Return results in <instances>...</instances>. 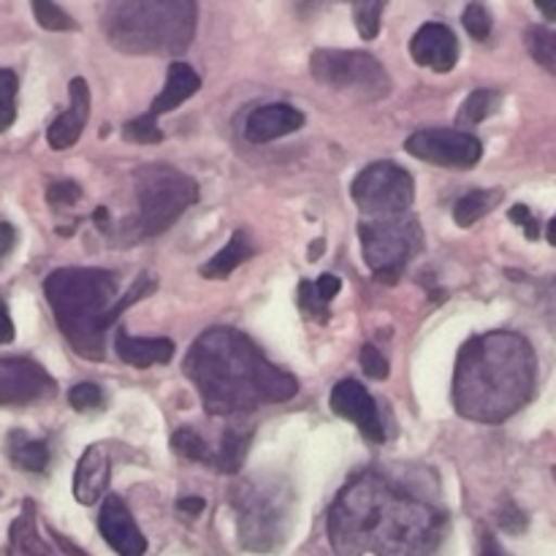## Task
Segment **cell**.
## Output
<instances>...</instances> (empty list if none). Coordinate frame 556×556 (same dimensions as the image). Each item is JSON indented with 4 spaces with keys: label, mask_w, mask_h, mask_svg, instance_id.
Segmentation results:
<instances>
[{
    "label": "cell",
    "mask_w": 556,
    "mask_h": 556,
    "mask_svg": "<svg viewBox=\"0 0 556 556\" xmlns=\"http://www.w3.org/2000/svg\"><path fill=\"white\" fill-rule=\"evenodd\" d=\"M68 402L74 410L90 413V410H101V407L106 405V396H103L101 386L79 383L68 391Z\"/></svg>",
    "instance_id": "d6a6232c"
},
{
    "label": "cell",
    "mask_w": 556,
    "mask_h": 556,
    "mask_svg": "<svg viewBox=\"0 0 556 556\" xmlns=\"http://www.w3.org/2000/svg\"><path fill=\"white\" fill-rule=\"evenodd\" d=\"M185 375L210 416H237L299 394V380L275 367L248 334L228 326L206 329L185 356Z\"/></svg>",
    "instance_id": "7a4b0ae2"
},
{
    "label": "cell",
    "mask_w": 556,
    "mask_h": 556,
    "mask_svg": "<svg viewBox=\"0 0 556 556\" xmlns=\"http://www.w3.org/2000/svg\"><path fill=\"white\" fill-rule=\"evenodd\" d=\"M81 199V188L71 179H63V182H54L49 185L47 190V201L52 206H71Z\"/></svg>",
    "instance_id": "8d00e7d4"
},
{
    "label": "cell",
    "mask_w": 556,
    "mask_h": 556,
    "mask_svg": "<svg viewBox=\"0 0 556 556\" xmlns=\"http://www.w3.org/2000/svg\"><path fill=\"white\" fill-rule=\"evenodd\" d=\"M538 11H541L548 22H556V3H541V0H538Z\"/></svg>",
    "instance_id": "ee69618b"
},
{
    "label": "cell",
    "mask_w": 556,
    "mask_h": 556,
    "mask_svg": "<svg viewBox=\"0 0 556 556\" xmlns=\"http://www.w3.org/2000/svg\"><path fill=\"white\" fill-rule=\"evenodd\" d=\"M462 22H465L467 33L476 41H489V36H492V16H489V11L481 3L467 5L465 14H462Z\"/></svg>",
    "instance_id": "836d02e7"
},
{
    "label": "cell",
    "mask_w": 556,
    "mask_h": 556,
    "mask_svg": "<svg viewBox=\"0 0 556 556\" xmlns=\"http://www.w3.org/2000/svg\"><path fill=\"white\" fill-rule=\"evenodd\" d=\"M201 90V76L190 68L188 63H172L166 71V85L157 92V98L152 101L150 112H144V117L150 123L157 125V117L174 112L177 106H182L188 98H193Z\"/></svg>",
    "instance_id": "d6986e66"
},
{
    "label": "cell",
    "mask_w": 556,
    "mask_h": 556,
    "mask_svg": "<svg viewBox=\"0 0 556 556\" xmlns=\"http://www.w3.org/2000/svg\"><path fill=\"white\" fill-rule=\"evenodd\" d=\"M546 239H548V244H554V248H556V215L552 217V220H548V228H546Z\"/></svg>",
    "instance_id": "bcb514c9"
},
{
    "label": "cell",
    "mask_w": 556,
    "mask_h": 556,
    "mask_svg": "<svg viewBox=\"0 0 556 556\" xmlns=\"http://www.w3.org/2000/svg\"><path fill=\"white\" fill-rule=\"evenodd\" d=\"M293 508H296V494L286 478L253 476L239 483L233 492V510H237V527L244 548L269 554L282 546L293 525Z\"/></svg>",
    "instance_id": "8992f818"
},
{
    "label": "cell",
    "mask_w": 556,
    "mask_h": 556,
    "mask_svg": "<svg viewBox=\"0 0 556 556\" xmlns=\"http://www.w3.org/2000/svg\"><path fill=\"white\" fill-rule=\"evenodd\" d=\"M134 182L139 199V231L144 237L168 231L199 201L195 179L166 163L141 166Z\"/></svg>",
    "instance_id": "52a82bcc"
},
{
    "label": "cell",
    "mask_w": 556,
    "mask_h": 556,
    "mask_svg": "<svg viewBox=\"0 0 556 556\" xmlns=\"http://www.w3.org/2000/svg\"><path fill=\"white\" fill-rule=\"evenodd\" d=\"M109 481H112V459L103 445H90L81 454L74 472V497L79 505H96L98 500L109 497Z\"/></svg>",
    "instance_id": "ac0fdd59"
},
{
    "label": "cell",
    "mask_w": 556,
    "mask_h": 556,
    "mask_svg": "<svg viewBox=\"0 0 556 556\" xmlns=\"http://www.w3.org/2000/svg\"><path fill=\"white\" fill-rule=\"evenodd\" d=\"M172 448L177 451L179 456H185V459L206 462V465H212L210 445L204 443V438H201V434L195 432V429H190V427L177 429V432L172 434Z\"/></svg>",
    "instance_id": "83f0119b"
},
{
    "label": "cell",
    "mask_w": 556,
    "mask_h": 556,
    "mask_svg": "<svg viewBox=\"0 0 556 556\" xmlns=\"http://www.w3.org/2000/svg\"><path fill=\"white\" fill-rule=\"evenodd\" d=\"M123 136L128 141H136V144H157V141H163V130L157 128L155 123H150L144 114L136 119H130V123H125Z\"/></svg>",
    "instance_id": "e575fe53"
},
{
    "label": "cell",
    "mask_w": 556,
    "mask_h": 556,
    "mask_svg": "<svg viewBox=\"0 0 556 556\" xmlns=\"http://www.w3.org/2000/svg\"><path fill=\"white\" fill-rule=\"evenodd\" d=\"M114 348H117V356L123 358L130 367H155V364H168L174 358V342L172 340H141V337H130L125 329H117L114 337Z\"/></svg>",
    "instance_id": "ffe728a7"
},
{
    "label": "cell",
    "mask_w": 556,
    "mask_h": 556,
    "mask_svg": "<svg viewBox=\"0 0 556 556\" xmlns=\"http://www.w3.org/2000/svg\"><path fill=\"white\" fill-rule=\"evenodd\" d=\"M179 510H182V514H190V516L201 514V510H204V500H201V497H182V500H179Z\"/></svg>",
    "instance_id": "b9f144b4"
},
{
    "label": "cell",
    "mask_w": 556,
    "mask_h": 556,
    "mask_svg": "<svg viewBox=\"0 0 556 556\" xmlns=\"http://www.w3.org/2000/svg\"><path fill=\"white\" fill-rule=\"evenodd\" d=\"M386 3L380 0H362V3H353V22L358 27V36L364 41H372L380 33V16H383Z\"/></svg>",
    "instance_id": "f546056e"
},
{
    "label": "cell",
    "mask_w": 556,
    "mask_h": 556,
    "mask_svg": "<svg viewBox=\"0 0 556 556\" xmlns=\"http://www.w3.org/2000/svg\"><path fill=\"white\" fill-rule=\"evenodd\" d=\"M500 527H503L505 532H510V535H519V532L527 530V516L521 514L516 505H505V510L500 514Z\"/></svg>",
    "instance_id": "f35d334b"
},
{
    "label": "cell",
    "mask_w": 556,
    "mask_h": 556,
    "mask_svg": "<svg viewBox=\"0 0 556 556\" xmlns=\"http://www.w3.org/2000/svg\"><path fill=\"white\" fill-rule=\"evenodd\" d=\"M405 150L424 163L445 168H472L483 155L481 141L467 130L424 128L405 141Z\"/></svg>",
    "instance_id": "8fae6325"
},
{
    "label": "cell",
    "mask_w": 556,
    "mask_h": 556,
    "mask_svg": "<svg viewBox=\"0 0 556 556\" xmlns=\"http://www.w3.org/2000/svg\"><path fill=\"white\" fill-rule=\"evenodd\" d=\"M508 215H510V223H516V226L525 228V233H527V239H530V242H535V239L541 237V223L532 217L530 206L516 204V206H510Z\"/></svg>",
    "instance_id": "74e56055"
},
{
    "label": "cell",
    "mask_w": 556,
    "mask_h": 556,
    "mask_svg": "<svg viewBox=\"0 0 556 556\" xmlns=\"http://www.w3.org/2000/svg\"><path fill=\"white\" fill-rule=\"evenodd\" d=\"M11 340H14V324H11L5 302H0V345H9Z\"/></svg>",
    "instance_id": "60d3db41"
},
{
    "label": "cell",
    "mask_w": 556,
    "mask_h": 556,
    "mask_svg": "<svg viewBox=\"0 0 556 556\" xmlns=\"http://www.w3.org/2000/svg\"><path fill=\"white\" fill-rule=\"evenodd\" d=\"M358 362H362V369L367 372V378H372V380L389 378V372H391L389 358H386L375 345H364L362 353H358Z\"/></svg>",
    "instance_id": "d590c367"
},
{
    "label": "cell",
    "mask_w": 556,
    "mask_h": 556,
    "mask_svg": "<svg viewBox=\"0 0 556 556\" xmlns=\"http://www.w3.org/2000/svg\"><path fill=\"white\" fill-rule=\"evenodd\" d=\"M481 556H508L503 552V548L494 543L492 535H483V548H481Z\"/></svg>",
    "instance_id": "7bdbcfd3"
},
{
    "label": "cell",
    "mask_w": 556,
    "mask_h": 556,
    "mask_svg": "<svg viewBox=\"0 0 556 556\" xmlns=\"http://www.w3.org/2000/svg\"><path fill=\"white\" fill-rule=\"evenodd\" d=\"M503 201L500 190H472V193L462 195L454 206V223L459 228L476 226L481 217H486L494 206Z\"/></svg>",
    "instance_id": "484cf974"
},
{
    "label": "cell",
    "mask_w": 556,
    "mask_h": 556,
    "mask_svg": "<svg viewBox=\"0 0 556 556\" xmlns=\"http://www.w3.org/2000/svg\"><path fill=\"white\" fill-rule=\"evenodd\" d=\"M9 556H58L54 548L38 535L36 527V505L30 500H25L22 505V514L16 516L14 525L9 530V548H5Z\"/></svg>",
    "instance_id": "44dd1931"
},
{
    "label": "cell",
    "mask_w": 556,
    "mask_h": 556,
    "mask_svg": "<svg viewBox=\"0 0 556 556\" xmlns=\"http://www.w3.org/2000/svg\"><path fill=\"white\" fill-rule=\"evenodd\" d=\"M445 514L380 472L351 478L329 510V543L337 556H432Z\"/></svg>",
    "instance_id": "6da1fadb"
},
{
    "label": "cell",
    "mask_w": 556,
    "mask_h": 556,
    "mask_svg": "<svg viewBox=\"0 0 556 556\" xmlns=\"http://www.w3.org/2000/svg\"><path fill=\"white\" fill-rule=\"evenodd\" d=\"M14 244H16L14 226H9V223H0V264H3L5 255L14 250Z\"/></svg>",
    "instance_id": "ab89813d"
},
{
    "label": "cell",
    "mask_w": 556,
    "mask_h": 556,
    "mask_svg": "<svg viewBox=\"0 0 556 556\" xmlns=\"http://www.w3.org/2000/svg\"><path fill=\"white\" fill-rule=\"evenodd\" d=\"M351 195L367 220H383V217L407 215L416 199V182L410 172L396 163L378 161L362 168V174L353 179Z\"/></svg>",
    "instance_id": "30bf717a"
},
{
    "label": "cell",
    "mask_w": 556,
    "mask_h": 556,
    "mask_svg": "<svg viewBox=\"0 0 556 556\" xmlns=\"http://www.w3.org/2000/svg\"><path fill=\"white\" fill-rule=\"evenodd\" d=\"M527 47H530L532 58L543 65L546 71L556 74V33L548 27H532L527 33Z\"/></svg>",
    "instance_id": "f1b7e54d"
},
{
    "label": "cell",
    "mask_w": 556,
    "mask_h": 556,
    "mask_svg": "<svg viewBox=\"0 0 556 556\" xmlns=\"http://www.w3.org/2000/svg\"><path fill=\"white\" fill-rule=\"evenodd\" d=\"M315 81L331 90L351 92L362 101H380L391 92V79L378 58L356 49H318L309 58Z\"/></svg>",
    "instance_id": "9c48e42d"
},
{
    "label": "cell",
    "mask_w": 556,
    "mask_h": 556,
    "mask_svg": "<svg viewBox=\"0 0 556 556\" xmlns=\"http://www.w3.org/2000/svg\"><path fill=\"white\" fill-rule=\"evenodd\" d=\"M253 253L255 248L253 242H250L248 231H233L226 248H223L217 255H212V258L201 266V275L210 277V280H223V277L231 275L237 266H242Z\"/></svg>",
    "instance_id": "7402d4cb"
},
{
    "label": "cell",
    "mask_w": 556,
    "mask_h": 556,
    "mask_svg": "<svg viewBox=\"0 0 556 556\" xmlns=\"http://www.w3.org/2000/svg\"><path fill=\"white\" fill-rule=\"evenodd\" d=\"M68 98L71 106L49 125L47 141L52 150H68L79 141L81 130H85L87 119H90V87L85 79H71L68 85Z\"/></svg>",
    "instance_id": "2e32d148"
},
{
    "label": "cell",
    "mask_w": 556,
    "mask_h": 556,
    "mask_svg": "<svg viewBox=\"0 0 556 556\" xmlns=\"http://www.w3.org/2000/svg\"><path fill=\"white\" fill-rule=\"evenodd\" d=\"M250 443H253V429H242V427H228L223 432L220 448H217L215 459L212 465L217 467L226 476H237L244 465V456H248Z\"/></svg>",
    "instance_id": "cb8c5ba5"
},
{
    "label": "cell",
    "mask_w": 556,
    "mask_h": 556,
    "mask_svg": "<svg viewBox=\"0 0 556 556\" xmlns=\"http://www.w3.org/2000/svg\"><path fill=\"white\" fill-rule=\"evenodd\" d=\"M362 237V253L372 275L380 282L394 286L405 271L407 261L421 250L424 231L416 217H383V220H367L358 226Z\"/></svg>",
    "instance_id": "ba28073f"
},
{
    "label": "cell",
    "mask_w": 556,
    "mask_h": 556,
    "mask_svg": "<svg viewBox=\"0 0 556 556\" xmlns=\"http://www.w3.org/2000/svg\"><path fill=\"white\" fill-rule=\"evenodd\" d=\"M54 378L30 358H0V405H33L54 396Z\"/></svg>",
    "instance_id": "7c38bea8"
},
{
    "label": "cell",
    "mask_w": 556,
    "mask_h": 556,
    "mask_svg": "<svg viewBox=\"0 0 556 556\" xmlns=\"http://www.w3.org/2000/svg\"><path fill=\"white\" fill-rule=\"evenodd\" d=\"M43 293L65 340L90 362L103 358V334L117 315V280L106 269H58Z\"/></svg>",
    "instance_id": "277c9868"
},
{
    "label": "cell",
    "mask_w": 556,
    "mask_h": 556,
    "mask_svg": "<svg viewBox=\"0 0 556 556\" xmlns=\"http://www.w3.org/2000/svg\"><path fill=\"white\" fill-rule=\"evenodd\" d=\"M92 217H96L98 228H103V231H106V226H109V212L103 210V206H98V210H96V215H92Z\"/></svg>",
    "instance_id": "f6af8a7d"
},
{
    "label": "cell",
    "mask_w": 556,
    "mask_h": 556,
    "mask_svg": "<svg viewBox=\"0 0 556 556\" xmlns=\"http://www.w3.org/2000/svg\"><path fill=\"white\" fill-rule=\"evenodd\" d=\"M342 280L334 275H320L318 280H302L299 286V307L318 320H329V302L340 293Z\"/></svg>",
    "instance_id": "603a6c76"
},
{
    "label": "cell",
    "mask_w": 556,
    "mask_h": 556,
    "mask_svg": "<svg viewBox=\"0 0 556 556\" xmlns=\"http://www.w3.org/2000/svg\"><path fill=\"white\" fill-rule=\"evenodd\" d=\"M304 125V114L293 109L291 103H266L250 112L244 123V136L253 144H266V141L282 139V136L296 134Z\"/></svg>",
    "instance_id": "e0dca14e"
},
{
    "label": "cell",
    "mask_w": 556,
    "mask_h": 556,
    "mask_svg": "<svg viewBox=\"0 0 556 556\" xmlns=\"http://www.w3.org/2000/svg\"><path fill=\"white\" fill-rule=\"evenodd\" d=\"M500 101H503V96H500L497 90H476L467 96V101L462 103L459 109V125L462 128H476V125H481L483 119L492 117L494 112H497Z\"/></svg>",
    "instance_id": "4316f807"
},
{
    "label": "cell",
    "mask_w": 556,
    "mask_h": 556,
    "mask_svg": "<svg viewBox=\"0 0 556 556\" xmlns=\"http://www.w3.org/2000/svg\"><path fill=\"white\" fill-rule=\"evenodd\" d=\"M33 14L43 30H76L74 16L65 14L60 5L47 3V0H33Z\"/></svg>",
    "instance_id": "1f68e13d"
},
{
    "label": "cell",
    "mask_w": 556,
    "mask_h": 556,
    "mask_svg": "<svg viewBox=\"0 0 556 556\" xmlns=\"http://www.w3.org/2000/svg\"><path fill=\"white\" fill-rule=\"evenodd\" d=\"M410 54L421 68L448 74L459 60V41H456V33L451 27L440 25V22H427L413 36Z\"/></svg>",
    "instance_id": "9a60e30c"
},
{
    "label": "cell",
    "mask_w": 556,
    "mask_h": 556,
    "mask_svg": "<svg viewBox=\"0 0 556 556\" xmlns=\"http://www.w3.org/2000/svg\"><path fill=\"white\" fill-rule=\"evenodd\" d=\"M538 358L516 331H489L465 342L454 369V407L478 424H503L530 402Z\"/></svg>",
    "instance_id": "3957f363"
},
{
    "label": "cell",
    "mask_w": 556,
    "mask_h": 556,
    "mask_svg": "<svg viewBox=\"0 0 556 556\" xmlns=\"http://www.w3.org/2000/svg\"><path fill=\"white\" fill-rule=\"evenodd\" d=\"M16 90H20V81L14 71L0 68V134L9 130L16 119Z\"/></svg>",
    "instance_id": "4dcf8cb0"
},
{
    "label": "cell",
    "mask_w": 556,
    "mask_h": 556,
    "mask_svg": "<svg viewBox=\"0 0 556 556\" xmlns=\"http://www.w3.org/2000/svg\"><path fill=\"white\" fill-rule=\"evenodd\" d=\"M98 530H101L103 541H106L119 556H144V535H141L134 516H130V510L125 508V503L117 494H109V497L103 500L101 516H98Z\"/></svg>",
    "instance_id": "5bb4252c"
},
{
    "label": "cell",
    "mask_w": 556,
    "mask_h": 556,
    "mask_svg": "<svg viewBox=\"0 0 556 556\" xmlns=\"http://www.w3.org/2000/svg\"><path fill=\"white\" fill-rule=\"evenodd\" d=\"M103 33L128 54H182L195 36L190 0H119L103 11Z\"/></svg>",
    "instance_id": "5b68a950"
},
{
    "label": "cell",
    "mask_w": 556,
    "mask_h": 556,
    "mask_svg": "<svg viewBox=\"0 0 556 556\" xmlns=\"http://www.w3.org/2000/svg\"><path fill=\"white\" fill-rule=\"evenodd\" d=\"M329 405L337 416L356 424L364 440H369L375 445L386 443V429L383 421H380L378 405H375L372 394L358 380H340L334 386V391H331Z\"/></svg>",
    "instance_id": "4fadbf2b"
},
{
    "label": "cell",
    "mask_w": 556,
    "mask_h": 556,
    "mask_svg": "<svg viewBox=\"0 0 556 556\" xmlns=\"http://www.w3.org/2000/svg\"><path fill=\"white\" fill-rule=\"evenodd\" d=\"M9 459L25 472H43L49 467V448L43 440H30L25 432H11Z\"/></svg>",
    "instance_id": "d4e9b609"
}]
</instances>
